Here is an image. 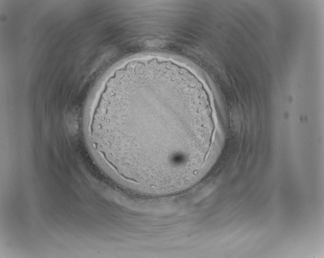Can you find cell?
Listing matches in <instances>:
<instances>
[{
  "label": "cell",
  "mask_w": 324,
  "mask_h": 258,
  "mask_svg": "<svg viewBox=\"0 0 324 258\" xmlns=\"http://www.w3.org/2000/svg\"><path fill=\"white\" fill-rule=\"evenodd\" d=\"M87 126L95 161L125 188L148 195L183 191L208 166L213 125L198 90L178 74L133 71L106 83Z\"/></svg>",
  "instance_id": "obj_1"
}]
</instances>
